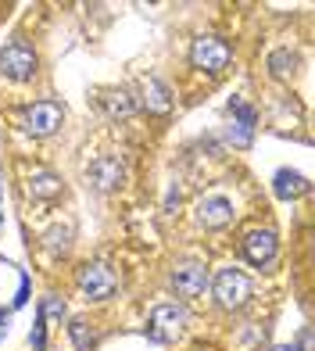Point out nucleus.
<instances>
[{"label":"nucleus","instance_id":"20e7f679","mask_svg":"<svg viewBox=\"0 0 315 351\" xmlns=\"http://www.w3.org/2000/svg\"><path fill=\"white\" fill-rule=\"evenodd\" d=\"M190 61H194V69L223 72L226 61H229V47H226L223 40H215V36H201V40H194V47H190Z\"/></svg>","mask_w":315,"mask_h":351},{"label":"nucleus","instance_id":"9d476101","mask_svg":"<svg viewBox=\"0 0 315 351\" xmlns=\"http://www.w3.org/2000/svg\"><path fill=\"white\" fill-rule=\"evenodd\" d=\"M229 111H233L229 140L236 143V147H247V143H251V130H255V108H247L244 101H233Z\"/></svg>","mask_w":315,"mask_h":351},{"label":"nucleus","instance_id":"1a4fd4ad","mask_svg":"<svg viewBox=\"0 0 315 351\" xmlns=\"http://www.w3.org/2000/svg\"><path fill=\"white\" fill-rule=\"evenodd\" d=\"M172 283H176V291L183 298H197V294H204V287H208V269L197 265V262H183V265H176V273H172Z\"/></svg>","mask_w":315,"mask_h":351},{"label":"nucleus","instance_id":"f3484780","mask_svg":"<svg viewBox=\"0 0 315 351\" xmlns=\"http://www.w3.org/2000/svg\"><path fill=\"white\" fill-rule=\"evenodd\" d=\"M269 69H273V75H287V72L294 69V54H290V51H276V54L269 58Z\"/></svg>","mask_w":315,"mask_h":351},{"label":"nucleus","instance_id":"aec40b11","mask_svg":"<svg viewBox=\"0 0 315 351\" xmlns=\"http://www.w3.org/2000/svg\"><path fill=\"white\" fill-rule=\"evenodd\" d=\"M276 351H297V348H290V344H283V348H276Z\"/></svg>","mask_w":315,"mask_h":351},{"label":"nucleus","instance_id":"9b49d317","mask_svg":"<svg viewBox=\"0 0 315 351\" xmlns=\"http://www.w3.org/2000/svg\"><path fill=\"white\" fill-rule=\"evenodd\" d=\"M90 180L97 183V190H115V186H122L125 172H122V165L115 162V158H101V162H93Z\"/></svg>","mask_w":315,"mask_h":351},{"label":"nucleus","instance_id":"7ed1b4c3","mask_svg":"<svg viewBox=\"0 0 315 351\" xmlns=\"http://www.w3.org/2000/svg\"><path fill=\"white\" fill-rule=\"evenodd\" d=\"M79 291H83L86 301L112 298V291H115V273H112L104 262H90V265H83V273H79Z\"/></svg>","mask_w":315,"mask_h":351},{"label":"nucleus","instance_id":"ddd939ff","mask_svg":"<svg viewBox=\"0 0 315 351\" xmlns=\"http://www.w3.org/2000/svg\"><path fill=\"white\" fill-rule=\"evenodd\" d=\"M144 104H147V111H154V115H165V111L172 108L168 86L162 83V79H144Z\"/></svg>","mask_w":315,"mask_h":351},{"label":"nucleus","instance_id":"6ab92c4d","mask_svg":"<svg viewBox=\"0 0 315 351\" xmlns=\"http://www.w3.org/2000/svg\"><path fill=\"white\" fill-rule=\"evenodd\" d=\"M4 333H8V312H0V341H4Z\"/></svg>","mask_w":315,"mask_h":351},{"label":"nucleus","instance_id":"a211bd4d","mask_svg":"<svg viewBox=\"0 0 315 351\" xmlns=\"http://www.w3.org/2000/svg\"><path fill=\"white\" fill-rule=\"evenodd\" d=\"M301 351H312V330H301Z\"/></svg>","mask_w":315,"mask_h":351},{"label":"nucleus","instance_id":"39448f33","mask_svg":"<svg viewBox=\"0 0 315 351\" xmlns=\"http://www.w3.org/2000/svg\"><path fill=\"white\" fill-rule=\"evenodd\" d=\"M0 72H4L8 79L25 83V79H33V72H36V54L29 51L25 43H11V47L0 51Z\"/></svg>","mask_w":315,"mask_h":351},{"label":"nucleus","instance_id":"0eeeda50","mask_svg":"<svg viewBox=\"0 0 315 351\" xmlns=\"http://www.w3.org/2000/svg\"><path fill=\"white\" fill-rule=\"evenodd\" d=\"M276 247H279V241L273 230H251L244 237V254L251 265H269L276 258Z\"/></svg>","mask_w":315,"mask_h":351},{"label":"nucleus","instance_id":"f257e3e1","mask_svg":"<svg viewBox=\"0 0 315 351\" xmlns=\"http://www.w3.org/2000/svg\"><path fill=\"white\" fill-rule=\"evenodd\" d=\"M183 326H186V312L179 305H158L147 319V333L158 344H172L183 333Z\"/></svg>","mask_w":315,"mask_h":351},{"label":"nucleus","instance_id":"423d86ee","mask_svg":"<svg viewBox=\"0 0 315 351\" xmlns=\"http://www.w3.org/2000/svg\"><path fill=\"white\" fill-rule=\"evenodd\" d=\"M22 125H25V133H33V136H51L58 125H61V104L40 101V104H33V108H25Z\"/></svg>","mask_w":315,"mask_h":351},{"label":"nucleus","instance_id":"f03ea898","mask_svg":"<svg viewBox=\"0 0 315 351\" xmlns=\"http://www.w3.org/2000/svg\"><path fill=\"white\" fill-rule=\"evenodd\" d=\"M212 291H215V301L223 308H240L251 298V283H247V276L240 273V269H223V273L215 276Z\"/></svg>","mask_w":315,"mask_h":351},{"label":"nucleus","instance_id":"f8f14e48","mask_svg":"<svg viewBox=\"0 0 315 351\" xmlns=\"http://www.w3.org/2000/svg\"><path fill=\"white\" fill-rule=\"evenodd\" d=\"M273 190H276V197L290 201V197H301V194H305V190H308V180H305L301 172H290V169H283V172H276Z\"/></svg>","mask_w":315,"mask_h":351},{"label":"nucleus","instance_id":"2eb2a0df","mask_svg":"<svg viewBox=\"0 0 315 351\" xmlns=\"http://www.w3.org/2000/svg\"><path fill=\"white\" fill-rule=\"evenodd\" d=\"M68 333H72V344H75L79 351H90L93 344H97V337H93V330H90V323H86V319H72Z\"/></svg>","mask_w":315,"mask_h":351},{"label":"nucleus","instance_id":"dca6fc26","mask_svg":"<svg viewBox=\"0 0 315 351\" xmlns=\"http://www.w3.org/2000/svg\"><path fill=\"white\" fill-rule=\"evenodd\" d=\"M104 104H108V111H112V115H122V119L133 111V101H129V93H125V90H118V93H108Z\"/></svg>","mask_w":315,"mask_h":351},{"label":"nucleus","instance_id":"6e6552de","mask_svg":"<svg viewBox=\"0 0 315 351\" xmlns=\"http://www.w3.org/2000/svg\"><path fill=\"white\" fill-rule=\"evenodd\" d=\"M197 219H201V226H208V230H223L233 222V204L229 197L223 194H212V197H204L197 204Z\"/></svg>","mask_w":315,"mask_h":351},{"label":"nucleus","instance_id":"4468645a","mask_svg":"<svg viewBox=\"0 0 315 351\" xmlns=\"http://www.w3.org/2000/svg\"><path fill=\"white\" fill-rule=\"evenodd\" d=\"M29 194L40 197V201H51V197L61 194V180L54 172H36L33 180H29Z\"/></svg>","mask_w":315,"mask_h":351}]
</instances>
